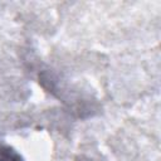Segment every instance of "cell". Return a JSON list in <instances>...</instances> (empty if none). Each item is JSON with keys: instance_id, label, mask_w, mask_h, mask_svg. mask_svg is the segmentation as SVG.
Returning <instances> with one entry per match:
<instances>
[{"instance_id": "cell-1", "label": "cell", "mask_w": 161, "mask_h": 161, "mask_svg": "<svg viewBox=\"0 0 161 161\" xmlns=\"http://www.w3.org/2000/svg\"><path fill=\"white\" fill-rule=\"evenodd\" d=\"M0 161H24V158L11 146L0 143Z\"/></svg>"}, {"instance_id": "cell-2", "label": "cell", "mask_w": 161, "mask_h": 161, "mask_svg": "<svg viewBox=\"0 0 161 161\" xmlns=\"http://www.w3.org/2000/svg\"><path fill=\"white\" fill-rule=\"evenodd\" d=\"M78 161H98V160H94V158H89V157H80Z\"/></svg>"}]
</instances>
